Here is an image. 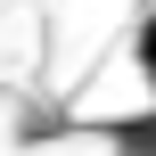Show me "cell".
<instances>
[{
    "label": "cell",
    "instance_id": "obj_2",
    "mask_svg": "<svg viewBox=\"0 0 156 156\" xmlns=\"http://www.w3.org/2000/svg\"><path fill=\"white\" fill-rule=\"evenodd\" d=\"M132 58H140V74H148V82H156V8H148V16H140V41H132Z\"/></svg>",
    "mask_w": 156,
    "mask_h": 156
},
{
    "label": "cell",
    "instance_id": "obj_1",
    "mask_svg": "<svg viewBox=\"0 0 156 156\" xmlns=\"http://www.w3.org/2000/svg\"><path fill=\"white\" fill-rule=\"evenodd\" d=\"M107 140H115V156H156V107H148V115L107 123Z\"/></svg>",
    "mask_w": 156,
    "mask_h": 156
}]
</instances>
